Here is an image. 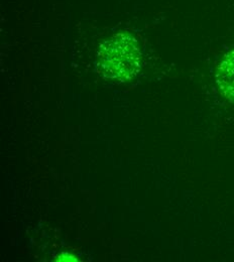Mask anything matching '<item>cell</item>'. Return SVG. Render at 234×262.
<instances>
[{"label":"cell","instance_id":"obj_1","mask_svg":"<svg viewBox=\"0 0 234 262\" xmlns=\"http://www.w3.org/2000/svg\"><path fill=\"white\" fill-rule=\"evenodd\" d=\"M140 58L141 54L134 37L118 33L101 45L97 67L104 77L123 82L133 79L138 73Z\"/></svg>","mask_w":234,"mask_h":262},{"label":"cell","instance_id":"obj_2","mask_svg":"<svg viewBox=\"0 0 234 262\" xmlns=\"http://www.w3.org/2000/svg\"><path fill=\"white\" fill-rule=\"evenodd\" d=\"M216 80L221 93L234 103V51L226 54L218 66Z\"/></svg>","mask_w":234,"mask_h":262}]
</instances>
